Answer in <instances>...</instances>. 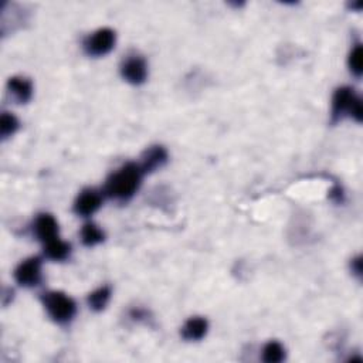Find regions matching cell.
I'll return each mask as SVG.
<instances>
[{
	"label": "cell",
	"mask_w": 363,
	"mask_h": 363,
	"mask_svg": "<svg viewBox=\"0 0 363 363\" xmlns=\"http://www.w3.org/2000/svg\"><path fill=\"white\" fill-rule=\"evenodd\" d=\"M208 331L209 322L206 318L192 316L185 322V325L182 327L180 335L185 340H188V342H197V340H201L208 335Z\"/></svg>",
	"instance_id": "11"
},
{
	"label": "cell",
	"mask_w": 363,
	"mask_h": 363,
	"mask_svg": "<svg viewBox=\"0 0 363 363\" xmlns=\"http://www.w3.org/2000/svg\"><path fill=\"white\" fill-rule=\"evenodd\" d=\"M351 270H352V272L356 277H359V278L362 277V257L360 256H358L356 258L352 260Z\"/></svg>",
	"instance_id": "18"
},
{
	"label": "cell",
	"mask_w": 363,
	"mask_h": 363,
	"mask_svg": "<svg viewBox=\"0 0 363 363\" xmlns=\"http://www.w3.org/2000/svg\"><path fill=\"white\" fill-rule=\"evenodd\" d=\"M111 295H112V289L109 285L100 287L96 291L91 292L87 297V304L89 309H93L94 312L104 311L111 300Z\"/></svg>",
	"instance_id": "13"
},
{
	"label": "cell",
	"mask_w": 363,
	"mask_h": 363,
	"mask_svg": "<svg viewBox=\"0 0 363 363\" xmlns=\"http://www.w3.org/2000/svg\"><path fill=\"white\" fill-rule=\"evenodd\" d=\"M332 122L336 124L344 118H353L356 122H362L363 108L362 100L352 87H339L332 97Z\"/></svg>",
	"instance_id": "2"
},
{
	"label": "cell",
	"mask_w": 363,
	"mask_h": 363,
	"mask_svg": "<svg viewBox=\"0 0 363 363\" xmlns=\"http://www.w3.org/2000/svg\"><path fill=\"white\" fill-rule=\"evenodd\" d=\"M45 258L53 261H64L72 254V244L61 240L60 237L43 244Z\"/></svg>",
	"instance_id": "12"
},
{
	"label": "cell",
	"mask_w": 363,
	"mask_h": 363,
	"mask_svg": "<svg viewBox=\"0 0 363 363\" xmlns=\"http://www.w3.org/2000/svg\"><path fill=\"white\" fill-rule=\"evenodd\" d=\"M33 233L43 244L58 237V223L50 213H40L33 223Z\"/></svg>",
	"instance_id": "8"
},
{
	"label": "cell",
	"mask_w": 363,
	"mask_h": 363,
	"mask_svg": "<svg viewBox=\"0 0 363 363\" xmlns=\"http://www.w3.org/2000/svg\"><path fill=\"white\" fill-rule=\"evenodd\" d=\"M348 65H349V70L351 73L360 78L362 73H363V47L360 43H356L353 45V49L351 50L349 58H348Z\"/></svg>",
	"instance_id": "17"
},
{
	"label": "cell",
	"mask_w": 363,
	"mask_h": 363,
	"mask_svg": "<svg viewBox=\"0 0 363 363\" xmlns=\"http://www.w3.org/2000/svg\"><path fill=\"white\" fill-rule=\"evenodd\" d=\"M19 126H20V122L12 112L5 111L2 113V117H0V136H2L3 141L10 138L12 135H14Z\"/></svg>",
	"instance_id": "16"
},
{
	"label": "cell",
	"mask_w": 363,
	"mask_h": 363,
	"mask_svg": "<svg viewBox=\"0 0 363 363\" xmlns=\"http://www.w3.org/2000/svg\"><path fill=\"white\" fill-rule=\"evenodd\" d=\"M285 359V348L277 342V340H270L263 348V360L267 363H278Z\"/></svg>",
	"instance_id": "15"
},
{
	"label": "cell",
	"mask_w": 363,
	"mask_h": 363,
	"mask_svg": "<svg viewBox=\"0 0 363 363\" xmlns=\"http://www.w3.org/2000/svg\"><path fill=\"white\" fill-rule=\"evenodd\" d=\"M43 305L56 324H70L77 314L76 301L61 291H50L43 295Z\"/></svg>",
	"instance_id": "3"
},
{
	"label": "cell",
	"mask_w": 363,
	"mask_h": 363,
	"mask_svg": "<svg viewBox=\"0 0 363 363\" xmlns=\"http://www.w3.org/2000/svg\"><path fill=\"white\" fill-rule=\"evenodd\" d=\"M102 193L97 189H84L74 201V213L81 217L93 216L102 204Z\"/></svg>",
	"instance_id": "7"
},
{
	"label": "cell",
	"mask_w": 363,
	"mask_h": 363,
	"mask_svg": "<svg viewBox=\"0 0 363 363\" xmlns=\"http://www.w3.org/2000/svg\"><path fill=\"white\" fill-rule=\"evenodd\" d=\"M121 76L132 85L144 84L148 78V64L145 58L140 54L126 56L121 64Z\"/></svg>",
	"instance_id": "6"
},
{
	"label": "cell",
	"mask_w": 363,
	"mask_h": 363,
	"mask_svg": "<svg viewBox=\"0 0 363 363\" xmlns=\"http://www.w3.org/2000/svg\"><path fill=\"white\" fill-rule=\"evenodd\" d=\"M142 177L144 172L140 164L128 162L117 172L108 176L104 186V193L116 200H129L141 188Z\"/></svg>",
	"instance_id": "1"
},
{
	"label": "cell",
	"mask_w": 363,
	"mask_h": 363,
	"mask_svg": "<svg viewBox=\"0 0 363 363\" xmlns=\"http://www.w3.org/2000/svg\"><path fill=\"white\" fill-rule=\"evenodd\" d=\"M168 162V151L162 145L149 146L141 156L140 166L144 175L161 169Z\"/></svg>",
	"instance_id": "9"
},
{
	"label": "cell",
	"mask_w": 363,
	"mask_h": 363,
	"mask_svg": "<svg viewBox=\"0 0 363 363\" xmlns=\"http://www.w3.org/2000/svg\"><path fill=\"white\" fill-rule=\"evenodd\" d=\"M41 264L43 260L37 256L21 261L13 272L16 283L25 288L37 287L41 281Z\"/></svg>",
	"instance_id": "5"
},
{
	"label": "cell",
	"mask_w": 363,
	"mask_h": 363,
	"mask_svg": "<svg viewBox=\"0 0 363 363\" xmlns=\"http://www.w3.org/2000/svg\"><path fill=\"white\" fill-rule=\"evenodd\" d=\"M116 43H117L116 30H112L109 28H102L96 30L93 34H89L84 40L82 47L84 52L91 57H102L112 52V49L116 47Z\"/></svg>",
	"instance_id": "4"
},
{
	"label": "cell",
	"mask_w": 363,
	"mask_h": 363,
	"mask_svg": "<svg viewBox=\"0 0 363 363\" xmlns=\"http://www.w3.org/2000/svg\"><path fill=\"white\" fill-rule=\"evenodd\" d=\"M81 243L85 247H96L105 240V233L94 223H85L80 232Z\"/></svg>",
	"instance_id": "14"
},
{
	"label": "cell",
	"mask_w": 363,
	"mask_h": 363,
	"mask_svg": "<svg viewBox=\"0 0 363 363\" xmlns=\"http://www.w3.org/2000/svg\"><path fill=\"white\" fill-rule=\"evenodd\" d=\"M8 93L17 104H28L33 97V82L23 76L10 77L8 81Z\"/></svg>",
	"instance_id": "10"
}]
</instances>
